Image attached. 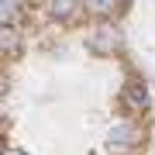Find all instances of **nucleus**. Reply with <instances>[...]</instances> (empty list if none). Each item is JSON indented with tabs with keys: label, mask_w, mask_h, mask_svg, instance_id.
Instances as JSON below:
<instances>
[{
	"label": "nucleus",
	"mask_w": 155,
	"mask_h": 155,
	"mask_svg": "<svg viewBox=\"0 0 155 155\" xmlns=\"http://www.w3.org/2000/svg\"><path fill=\"white\" fill-rule=\"evenodd\" d=\"M4 52L7 55H17V52H21V38H17L14 24H4Z\"/></svg>",
	"instance_id": "obj_5"
},
{
	"label": "nucleus",
	"mask_w": 155,
	"mask_h": 155,
	"mask_svg": "<svg viewBox=\"0 0 155 155\" xmlns=\"http://www.w3.org/2000/svg\"><path fill=\"white\" fill-rule=\"evenodd\" d=\"M107 145H110V148H117V152L134 148V145H138V127H134V124H127V121L114 124L110 131H107Z\"/></svg>",
	"instance_id": "obj_1"
},
{
	"label": "nucleus",
	"mask_w": 155,
	"mask_h": 155,
	"mask_svg": "<svg viewBox=\"0 0 155 155\" xmlns=\"http://www.w3.org/2000/svg\"><path fill=\"white\" fill-rule=\"evenodd\" d=\"M117 41H121V38H117V31H114V28H97V31L86 38L90 52H97V55H114Z\"/></svg>",
	"instance_id": "obj_2"
},
{
	"label": "nucleus",
	"mask_w": 155,
	"mask_h": 155,
	"mask_svg": "<svg viewBox=\"0 0 155 155\" xmlns=\"http://www.w3.org/2000/svg\"><path fill=\"white\" fill-rule=\"evenodd\" d=\"M86 7H90L93 14L104 17V14H114V11H117V0H86Z\"/></svg>",
	"instance_id": "obj_6"
},
{
	"label": "nucleus",
	"mask_w": 155,
	"mask_h": 155,
	"mask_svg": "<svg viewBox=\"0 0 155 155\" xmlns=\"http://www.w3.org/2000/svg\"><path fill=\"white\" fill-rule=\"evenodd\" d=\"M76 7H79V0H52V14H55L59 21H69V17L76 14Z\"/></svg>",
	"instance_id": "obj_4"
},
{
	"label": "nucleus",
	"mask_w": 155,
	"mask_h": 155,
	"mask_svg": "<svg viewBox=\"0 0 155 155\" xmlns=\"http://www.w3.org/2000/svg\"><path fill=\"white\" fill-rule=\"evenodd\" d=\"M124 100H127V107H134V110H145V107L152 104L148 86H145V83H127V90H124Z\"/></svg>",
	"instance_id": "obj_3"
},
{
	"label": "nucleus",
	"mask_w": 155,
	"mask_h": 155,
	"mask_svg": "<svg viewBox=\"0 0 155 155\" xmlns=\"http://www.w3.org/2000/svg\"><path fill=\"white\" fill-rule=\"evenodd\" d=\"M4 155H24V152H21V148H7Z\"/></svg>",
	"instance_id": "obj_7"
}]
</instances>
